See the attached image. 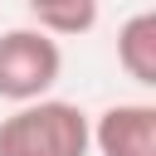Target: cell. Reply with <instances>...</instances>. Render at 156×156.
<instances>
[{
    "instance_id": "6da1fadb",
    "label": "cell",
    "mask_w": 156,
    "mask_h": 156,
    "mask_svg": "<svg viewBox=\"0 0 156 156\" xmlns=\"http://www.w3.org/2000/svg\"><path fill=\"white\" fill-rule=\"evenodd\" d=\"M93 132L88 112L63 98H34L15 102L10 117H0V156H88Z\"/></svg>"
},
{
    "instance_id": "7a4b0ae2",
    "label": "cell",
    "mask_w": 156,
    "mask_h": 156,
    "mask_svg": "<svg viewBox=\"0 0 156 156\" xmlns=\"http://www.w3.org/2000/svg\"><path fill=\"white\" fill-rule=\"evenodd\" d=\"M58 73H63V54H58L54 34H44L39 24L0 34V98L5 102L49 98V88L58 83Z\"/></svg>"
},
{
    "instance_id": "3957f363",
    "label": "cell",
    "mask_w": 156,
    "mask_h": 156,
    "mask_svg": "<svg viewBox=\"0 0 156 156\" xmlns=\"http://www.w3.org/2000/svg\"><path fill=\"white\" fill-rule=\"evenodd\" d=\"M98 156H156V107L151 102H112L88 122Z\"/></svg>"
},
{
    "instance_id": "277c9868",
    "label": "cell",
    "mask_w": 156,
    "mask_h": 156,
    "mask_svg": "<svg viewBox=\"0 0 156 156\" xmlns=\"http://www.w3.org/2000/svg\"><path fill=\"white\" fill-rule=\"evenodd\" d=\"M117 63L132 83L156 88V10H136L117 29Z\"/></svg>"
},
{
    "instance_id": "5b68a950",
    "label": "cell",
    "mask_w": 156,
    "mask_h": 156,
    "mask_svg": "<svg viewBox=\"0 0 156 156\" xmlns=\"http://www.w3.org/2000/svg\"><path fill=\"white\" fill-rule=\"evenodd\" d=\"M24 10L54 39H73L98 24V0H24Z\"/></svg>"
}]
</instances>
